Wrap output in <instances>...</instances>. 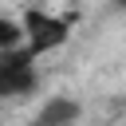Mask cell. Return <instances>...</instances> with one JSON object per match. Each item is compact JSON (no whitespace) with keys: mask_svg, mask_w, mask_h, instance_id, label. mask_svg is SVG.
Wrapping results in <instances>:
<instances>
[{"mask_svg":"<svg viewBox=\"0 0 126 126\" xmlns=\"http://www.w3.org/2000/svg\"><path fill=\"white\" fill-rule=\"evenodd\" d=\"M39 75H35V55L20 43L12 51H0V102L4 98H24L35 94Z\"/></svg>","mask_w":126,"mask_h":126,"instance_id":"cell-1","label":"cell"},{"mask_svg":"<svg viewBox=\"0 0 126 126\" xmlns=\"http://www.w3.org/2000/svg\"><path fill=\"white\" fill-rule=\"evenodd\" d=\"M114 4H118V8H122V12H126V0H114Z\"/></svg>","mask_w":126,"mask_h":126,"instance_id":"cell-5","label":"cell"},{"mask_svg":"<svg viewBox=\"0 0 126 126\" xmlns=\"http://www.w3.org/2000/svg\"><path fill=\"white\" fill-rule=\"evenodd\" d=\"M20 24H24V47H28L35 59L47 55V51H55V47H63L67 35H71V20L47 16V12H39V8H28Z\"/></svg>","mask_w":126,"mask_h":126,"instance_id":"cell-2","label":"cell"},{"mask_svg":"<svg viewBox=\"0 0 126 126\" xmlns=\"http://www.w3.org/2000/svg\"><path fill=\"white\" fill-rule=\"evenodd\" d=\"M20 43H24V24L0 16V51H12V47H20Z\"/></svg>","mask_w":126,"mask_h":126,"instance_id":"cell-4","label":"cell"},{"mask_svg":"<svg viewBox=\"0 0 126 126\" xmlns=\"http://www.w3.org/2000/svg\"><path fill=\"white\" fill-rule=\"evenodd\" d=\"M79 114H83V106H79L71 94H55V98H47V102L35 110L32 126H75Z\"/></svg>","mask_w":126,"mask_h":126,"instance_id":"cell-3","label":"cell"}]
</instances>
